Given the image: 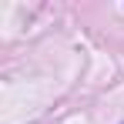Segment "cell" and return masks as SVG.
I'll return each instance as SVG.
<instances>
[]
</instances>
